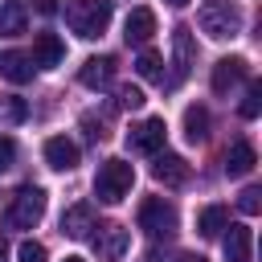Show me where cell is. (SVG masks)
I'll list each match as a JSON object with an SVG mask.
<instances>
[{
  "label": "cell",
  "mask_w": 262,
  "mask_h": 262,
  "mask_svg": "<svg viewBox=\"0 0 262 262\" xmlns=\"http://www.w3.org/2000/svg\"><path fill=\"white\" fill-rule=\"evenodd\" d=\"M196 25L201 33H209L213 41H229L242 33V8L233 0H205L201 12H196Z\"/></svg>",
  "instance_id": "6da1fadb"
},
{
  "label": "cell",
  "mask_w": 262,
  "mask_h": 262,
  "mask_svg": "<svg viewBox=\"0 0 262 262\" xmlns=\"http://www.w3.org/2000/svg\"><path fill=\"white\" fill-rule=\"evenodd\" d=\"M66 25L86 41L102 37L106 25H111V0H74V4H66Z\"/></svg>",
  "instance_id": "7a4b0ae2"
},
{
  "label": "cell",
  "mask_w": 262,
  "mask_h": 262,
  "mask_svg": "<svg viewBox=\"0 0 262 262\" xmlns=\"http://www.w3.org/2000/svg\"><path fill=\"white\" fill-rule=\"evenodd\" d=\"M135 184V168L127 160H106L98 164V176H94V196L106 201V205H119Z\"/></svg>",
  "instance_id": "3957f363"
},
{
  "label": "cell",
  "mask_w": 262,
  "mask_h": 262,
  "mask_svg": "<svg viewBox=\"0 0 262 262\" xmlns=\"http://www.w3.org/2000/svg\"><path fill=\"white\" fill-rule=\"evenodd\" d=\"M41 217H45V192L37 184H25L8 205V225L12 229H33Z\"/></svg>",
  "instance_id": "277c9868"
},
{
  "label": "cell",
  "mask_w": 262,
  "mask_h": 262,
  "mask_svg": "<svg viewBox=\"0 0 262 262\" xmlns=\"http://www.w3.org/2000/svg\"><path fill=\"white\" fill-rule=\"evenodd\" d=\"M139 229H147L151 237H172L176 233V209L164 196H147L139 205Z\"/></svg>",
  "instance_id": "5b68a950"
},
{
  "label": "cell",
  "mask_w": 262,
  "mask_h": 262,
  "mask_svg": "<svg viewBox=\"0 0 262 262\" xmlns=\"http://www.w3.org/2000/svg\"><path fill=\"white\" fill-rule=\"evenodd\" d=\"M164 135H168L164 119L151 115V119H143V123H135V127L127 131V147H131V151H143V156H156V151L164 147Z\"/></svg>",
  "instance_id": "8992f818"
},
{
  "label": "cell",
  "mask_w": 262,
  "mask_h": 262,
  "mask_svg": "<svg viewBox=\"0 0 262 262\" xmlns=\"http://www.w3.org/2000/svg\"><path fill=\"white\" fill-rule=\"evenodd\" d=\"M94 229L98 233H90V242H94V250H98L102 262H119L131 250V233L123 225H94Z\"/></svg>",
  "instance_id": "52a82bcc"
},
{
  "label": "cell",
  "mask_w": 262,
  "mask_h": 262,
  "mask_svg": "<svg viewBox=\"0 0 262 262\" xmlns=\"http://www.w3.org/2000/svg\"><path fill=\"white\" fill-rule=\"evenodd\" d=\"M172 61H176V74H172L168 86H180V82L188 78V70L196 66V41H192V33H188L184 25L172 29Z\"/></svg>",
  "instance_id": "ba28073f"
},
{
  "label": "cell",
  "mask_w": 262,
  "mask_h": 262,
  "mask_svg": "<svg viewBox=\"0 0 262 262\" xmlns=\"http://www.w3.org/2000/svg\"><path fill=\"white\" fill-rule=\"evenodd\" d=\"M33 66H41V70H53V66H61L66 61V45H61V37L57 33H37L33 37Z\"/></svg>",
  "instance_id": "9c48e42d"
},
{
  "label": "cell",
  "mask_w": 262,
  "mask_h": 262,
  "mask_svg": "<svg viewBox=\"0 0 262 262\" xmlns=\"http://www.w3.org/2000/svg\"><path fill=\"white\" fill-rule=\"evenodd\" d=\"M33 57L29 53H20V49H4L0 53V78L4 82H12V86H25V82H33Z\"/></svg>",
  "instance_id": "30bf717a"
},
{
  "label": "cell",
  "mask_w": 262,
  "mask_h": 262,
  "mask_svg": "<svg viewBox=\"0 0 262 262\" xmlns=\"http://www.w3.org/2000/svg\"><path fill=\"white\" fill-rule=\"evenodd\" d=\"M151 33H156V12L151 8H131L127 25H123V41L127 45H147Z\"/></svg>",
  "instance_id": "8fae6325"
},
{
  "label": "cell",
  "mask_w": 262,
  "mask_h": 262,
  "mask_svg": "<svg viewBox=\"0 0 262 262\" xmlns=\"http://www.w3.org/2000/svg\"><path fill=\"white\" fill-rule=\"evenodd\" d=\"M78 78H82V86H90V90H106V86L115 82V57H86L82 70H78Z\"/></svg>",
  "instance_id": "7c38bea8"
},
{
  "label": "cell",
  "mask_w": 262,
  "mask_h": 262,
  "mask_svg": "<svg viewBox=\"0 0 262 262\" xmlns=\"http://www.w3.org/2000/svg\"><path fill=\"white\" fill-rule=\"evenodd\" d=\"M246 61L242 57H221L217 66H213V94H229L237 82H246Z\"/></svg>",
  "instance_id": "4fadbf2b"
},
{
  "label": "cell",
  "mask_w": 262,
  "mask_h": 262,
  "mask_svg": "<svg viewBox=\"0 0 262 262\" xmlns=\"http://www.w3.org/2000/svg\"><path fill=\"white\" fill-rule=\"evenodd\" d=\"M45 164H49V168H57V172L78 168V143H74V139H66V135L45 139Z\"/></svg>",
  "instance_id": "5bb4252c"
},
{
  "label": "cell",
  "mask_w": 262,
  "mask_h": 262,
  "mask_svg": "<svg viewBox=\"0 0 262 262\" xmlns=\"http://www.w3.org/2000/svg\"><path fill=\"white\" fill-rule=\"evenodd\" d=\"M94 225H98V221H94V209H90V205H70V209L61 213V233H66V237H78V242H82V237L94 233Z\"/></svg>",
  "instance_id": "9a60e30c"
},
{
  "label": "cell",
  "mask_w": 262,
  "mask_h": 262,
  "mask_svg": "<svg viewBox=\"0 0 262 262\" xmlns=\"http://www.w3.org/2000/svg\"><path fill=\"white\" fill-rule=\"evenodd\" d=\"M151 176L160 184H184L188 180V164L172 151H156V164H151Z\"/></svg>",
  "instance_id": "2e32d148"
},
{
  "label": "cell",
  "mask_w": 262,
  "mask_h": 262,
  "mask_svg": "<svg viewBox=\"0 0 262 262\" xmlns=\"http://www.w3.org/2000/svg\"><path fill=\"white\" fill-rule=\"evenodd\" d=\"M250 250H254V237H250V225H225V262H250Z\"/></svg>",
  "instance_id": "e0dca14e"
},
{
  "label": "cell",
  "mask_w": 262,
  "mask_h": 262,
  "mask_svg": "<svg viewBox=\"0 0 262 262\" xmlns=\"http://www.w3.org/2000/svg\"><path fill=\"white\" fill-rule=\"evenodd\" d=\"M25 25H29L25 0H0V33H4V37H20Z\"/></svg>",
  "instance_id": "ac0fdd59"
},
{
  "label": "cell",
  "mask_w": 262,
  "mask_h": 262,
  "mask_svg": "<svg viewBox=\"0 0 262 262\" xmlns=\"http://www.w3.org/2000/svg\"><path fill=\"white\" fill-rule=\"evenodd\" d=\"M254 164H258V156H254V147H250L246 139H237V143L225 151V172H229V176H246V172H254Z\"/></svg>",
  "instance_id": "d6986e66"
},
{
  "label": "cell",
  "mask_w": 262,
  "mask_h": 262,
  "mask_svg": "<svg viewBox=\"0 0 262 262\" xmlns=\"http://www.w3.org/2000/svg\"><path fill=\"white\" fill-rule=\"evenodd\" d=\"M225 225H229V209H225V205H205V209L196 213V233H201V237H217Z\"/></svg>",
  "instance_id": "ffe728a7"
},
{
  "label": "cell",
  "mask_w": 262,
  "mask_h": 262,
  "mask_svg": "<svg viewBox=\"0 0 262 262\" xmlns=\"http://www.w3.org/2000/svg\"><path fill=\"white\" fill-rule=\"evenodd\" d=\"M209 135V111L205 106H188L184 111V139L188 143H201Z\"/></svg>",
  "instance_id": "44dd1931"
},
{
  "label": "cell",
  "mask_w": 262,
  "mask_h": 262,
  "mask_svg": "<svg viewBox=\"0 0 262 262\" xmlns=\"http://www.w3.org/2000/svg\"><path fill=\"white\" fill-rule=\"evenodd\" d=\"M135 70H139V78H147V82H160V78H164V74H160V53H156V49H139Z\"/></svg>",
  "instance_id": "7402d4cb"
},
{
  "label": "cell",
  "mask_w": 262,
  "mask_h": 262,
  "mask_svg": "<svg viewBox=\"0 0 262 262\" xmlns=\"http://www.w3.org/2000/svg\"><path fill=\"white\" fill-rule=\"evenodd\" d=\"M237 111H242V119H258V115H262V86H258V82L246 86V98H242Z\"/></svg>",
  "instance_id": "603a6c76"
},
{
  "label": "cell",
  "mask_w": 262,
  "mask_h": 262,
  "mask_svg": "<svg viewBox=\"0 0 262 262\" xmlns=\"http://www.w3.org/2000/svg\"><path fill=\"white\" fill-rule=\"evenodd\" d=\"M237 209H242L246 217H254V213L262 209V188H258V184H250V188H242V196H237Z\"/></svg>",
  "instance_id": "cb8c5ba5"
},
{
  "label": "cell",
  "mask_w": 262,
  "mask_h": 262,
  "mask_svg": "<svg viewBox=\"0 0 262 262\" xmlns=\"http://www.w3.org/2000/svg\"><path fill=\"white\" fill-rule=\"evenodd\" d=\"M143 102H147V98H143L139 86H123V90H119V106H123V111H139Z\"/></svg>",
  "instance_id": "d4e9b609"
},
{
  "label": "cell",
  "mask_w": 262,
  "mask_h": 262,
  "mask_svg": "<svg viewBox=\"0 0 262 262\" xmlns=\"http://www.w3.org/2000/svg\"><path fill=\"white\" fill-rule=\"evenodd\" d=\"M49 254H45V246L41 242H20V250H16V262H45Z\"/></svg>",
  "instance_id": "484cf974"
},
{
  "label": "cell",
  "mask_w": 262,
  "mask_h": 262,
  "mask_svg": "<svg viewBox=\"0 0 262 262\" xmlns=\"http://www.w3.org/2000/svg\"><path fill=\"white\" fill-rule=\"evenodd\" d=\"M16 164V143H12V135H0V172H8Z\"/></svg>",
  "instance_id": "4316f807"
},
{
  "label": "cell",
  "mask_w": 262,
  "mask_h": 262,
  "mask_svg": "<svg viewBox=\"0 0 262 262\" xmlns=\"http://www.w3.org/2000/svg\"><path fill=\"white\" fill-rule=\"evenodd\" d=\"M4 115H8L12 123H20V119H25V102H20V98H8V102H4Z\"/></svg>",
  "instance_id": "83f0119b"
},
{
  "label": "cell",
  "mask_w": 262,
  "mask_h": 262,
  "mask_svg": "<svg viewBox=\"0 0 262 262\" xmlns=\"http://www.w3.org/2000/svg\"><path fill=\"white\" fill-rule=\"evenodd\" d=\"M33 8H37L41 16H53V12H57V4H53V0H33Z\"/></svg>",
  "instance_id": "f1b7e54d"
},
{
  "label": "cell",
  "mask_w": 262,
  "mask_h": 262,
  "mask_svg": "<svg viewBox=\"0 0 262 262\" xmlns=\"http://www.w3.org/2000/svg\"><path fill=\"white\" fill-rule=\"evenodd\" d=\"M176 262H209V258H201V254H180Z\"/></svg>",
  "instance_id": "f546056e"
},
{
  "label": "cell",
  "mask_w": 262,
  "mask_h": 262,
  "mask_svg": "<svg viewBox=\"0 0 262 262\" xmlns=\"http://www.w3.org/2000/svg\"><path fill=\"white\" fill-rule=\"evenodd\" d=\"M164 4H172V8H184V4H188V0H164Z\"/></svg>",
  "instance_id": "4dcf8cb0"
},
{
  "label": "cell",
  "mask_w": 262,
  "mask_h": 262,
  "mask_svg": "<svg viewBox=\"0 0 262 262\" xmlns=\"http://www.w3.org/2000/svg\"><path fill=\"white\" fill-rule=\"evenodd\" d=\"M4 258H8V246H4V242H0V262H4Z\"/></svg>",
  "instance_id": "1f68e13d"
},
{
  "label": "cell",
  "mask_w": 262,
  "mask_h": 262,
  "mask_svg": "<svg viewBox=\"0 0 262 262\" xmlns=\"http://www.w3.org/2000/svg\"><path fill=\"white\" fill-rule=\"evenodd\" d=\"M66 262H86V258H66Z\"/></svg>",
  "instance_id": "d6a6232c"
}]
</instances>
